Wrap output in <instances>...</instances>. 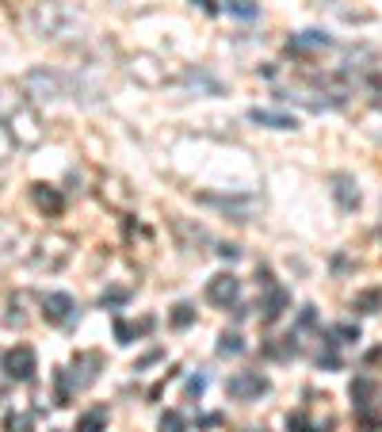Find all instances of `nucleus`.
<instances>
[{"label": "nucleus", "instance_id": "f257e3e1", "mask_svg": "<svg viewBox=\"0 0 382 432\" xmlns=\"http://www.w3.org/2000/svg\"><path fill=\"white\" fill-rule=\"evenodd\" d=\"M19 88L31 92L34 100H58V96H66V77L54 73V69H31L19 81Z\"/></svg>", "mask_w": 382, "mask_h": 432}, {"label": "nucleus", "instance_id": "f03ea898", "mask_svg": "<svg viewBox=\"0 0 382 432\" xmlns=\"http://www.w3.org/2000/svg\"><path fill=\"white\" fill-rule=\"evenodd\" d=\"M268 391H272V382L260 371H237V375L225 379V394H230L233 402H257V398H264Z\"/></svg>", "mask_w": 382, "mask_h": 432}, {"label": "nucleus", "instance_id": "7ed1b4c3", "mask_svg": "<svg viewBox=\"0 0 382 432\" xmlns=\"http://www.w3.org/2000/svg\"><path fill=\"white\" fill-rule=\"evenodd\" d=\"M8 134L19 141V146H39V141H42L39 115H34L27 104H16V108L8 111Z\"/></svg>", "mask_w": 382, "mask_h": 432}, {"label": "nucleus", "instance_id": "20e7f679", "mask_svg": "<svg viewBox=\"0 0 382 432\" xmlns=\"http://www.w3.org/2000/svg\"><path fill=\"white\" fill-rule=\"evenodd\" d=\"M237 291H241L237 275H233V272H218L214 279L207 283V302H210V306H230V302H237Z\"/></svg>", "mask_w": 382, "mask_h": 432}, {"label": "nucleus", "instance_id": "39448f33", "mask_svg": "<svg viewBox=\"0 0 382 432\" xmlns=\"http://www.w3.org/2000/svg\"><path fill=\"white\" fill-rule=\"evenodd\" d=\"M4 375H8V379L27 382V379L34 375V352L27 348V344H19V348L4 352Z\"/></svg>", "mask_w": 382, "mask_h": 432}, {"label": "nucleus", "instance_id": "423d86ee", "mask_svg": "<svg viewBox=\"0 0 382 432\" xmlns=\"http://www.w3.org/2000/svg\"><path fill=\"white\" fill-rule=\"evenodd\" d=\"M73 310H77V302H73V295H66V291H54V295L42 299V314L54 325H66L69 317H73Z\"/></svg>", "mask_w": 382, "mask_h": 432}, {"label": "nucleus", "instance_id": "0eeeda50", "mask_svg": "<svg viewBox=\"0 0 382 432\" xmlns=\"http://www.w3.org/2000/svg\"><path fill=\"white\" fill-rule=\"evenodd\" d=\"M264 302H260V310H264V322H275V317L283 314V306H287V291L283 287H275L272 283V275L264 272Z\"/></svg>", "mask_w": 382, "mask_h": 432}, {"label": "nucleus", "instance_id": "6e6552de", "mask_svg": "<svg viewBox=\"0 0 382 432\" xmlns=\"http://www.w3.org/2000/svg\"><path fill=\"white\" fill-rule=\"evenodd\" d=\"M321 46H332V39H329V35H321V31H302V35H294V39L287 42V54L302 58V54L321 50Z\"/></svg>", "mask_w": 382, "mask_h": 432}, {"label": "nucleus", "instance_id": "1a4fd4ad", "mask_svg": "<svg viewBox=\"0 0 382 432\" xmlns=\"http://www.w3.org/2000/svg\"><path fill=\"white\" fill-rule=\"evenodd\" d=\"M332 195H336V203H341L344 210H356L359 207V191H356V180L344 173L332 176Z\"/></svg>", "mask_w": 382, "mask_h": 432}, {"label": "nucleus", "instance_id": "9d476101", "mask_svg": "<svg viewBox=\"0 0 382 432\" xmlns=\"http://www.w3.org/2000/svg\"><path fill=\"white\" fill-rule=\"evenodd\" d=\"M249 119H252V123H260V126H272V130H294V126H299L291 115H279V111H260V108H252Z\"/></svg>", "mask_w": 382, "mask_h": 432}, {"label": "nucleus", "instance_id": "9b49d317", "mask_svg": "<svg viewBox=\"0 0 382 432\" xmlns=\"http://www.w3.org/2000/svg\"><path fill=\"white\" fill-rule=\"evenodd\" d=\"M73 364L81 367V379H77V386H88V382L96 379V367H100L103 360H100V352H81V356H77Z\"/></svg>", "mask_w": 382, "mask_h": 432}, {"label": "nucleus", "instance_id": "f8f14e48", "mask_svg": "<svg viewBox=\"0 0 382 432\" xmlns=\"http://www.w3.org/2000/svg\"><path fill=\"white\" fill-rule=\"evenodd\" d=\"M145 329H153V317H145L141 325H130V322H123V317H115V341L119 344H134V337L145 333Z\"/></svg>", "mask_w": 382, "mask_h": 432}, {"label": "nucleus", "instance_id": "ddd939ff", "mask_svg": "<svg viewBox=\"0 0 382 432\" xmlns=\"http://www.w3.org/2000/svg\"><path fill=\"white\" fill-rule=\"evenodd\" d=\"M77 432H108V409L103 406L88 409V413L77 421Z\"/></svg>", "mask_w": 382, "mask_h": 432}, {"label": "nucleus", "instance_id": "4468645a", "mask_svg": "<svg viewBox=\"0 0 382 432\" xmlns=\"http://www.w3.org/2000/svg\"><path fill=\"white\" fill-rule=\"evenodd\" d=\"M34 203L42 210H50V215H61V195L54 188H46V184H34Z\"/></svg>", "mask_w": 382, "mask_h": 432}, {"label": "nucleus", "instance_id": "2eb2a0df", "mask_svg": "<svg viewBox=\"0 0 382 432\" xmlns=\"http://www.w3.org/2000/svg\"><path fill=\"white\" fill-rule=\"evenodd\" d=\"M150 66H153V58H134V69H130V73L141 77L145 84H161V81H165V73H161V69H150Z\"/></svg>", "mask_w": 382, "mask_h": 432}, {"label": "nucleus", "instance_id": "dca6fc26", "mask_svg": "<svg viewBox=\"0 0 382 432\" xmlns=\"http://www.w3.org/2000/svg\"><path fill=\"white\" fill-rule=\"evenodd\" d=\"M191 322H195V306H188V302L172 306V314H168V325H172V329H188Z\"/></svg>", "mask_w": 382, "mask_h": 432}, {"label": "nucleus", "instance_id": "f3484780", "mask_svg": "<svg viewBox=\"0 0 382 432\" xmlns=\"http://www.w3.org/2000/svg\"><path fill=\"white\" fill-rule=\"evenodd\" d=\"M287 429H291V432H321V424L310 421L306 413H291V417H287Z\"/></svg>", "mask_w": 382, "mask_h": 432}, {"label": "nucleus", "instance_id": "a211bd4d", "mask_svg": "<svg viewBox=\"0 0 382 432\" xmlns=\"http://www.w3.org/2000/svg\"><path fill=\"white\" fill-rule=\"evenodd\" d=\"M218 352H222V356H241L245 344H241V337H237V333H222V344H218Z\"/></svg>", "mask_w": 382, "mask_h": 432}, {"label": "nucleus", "instance_id": "6ab92c4d", "mask_svg": "<svg viewBox=\"0 0 382 432\" xmlns=\"http://www.w3.org/2000/svg\"><path fill=\"white\" fill-rule=\"evenodd\" d=\"M225 8H230V16H241V19H252V16H260V8L252 4V0H230Z\"/></svg>", "mask_w": 382, "mask_h": 432}, {"label": "nucleus", "instance_id": "aec40b11", "mask_svg": "<svg viewBox=\"0 0 382 432\" xmlns=\"http://www.w3.org/2000/svg\"><path fill=\"white\" fill-rule=\"evenodd\" d=\"M356 306H359V310H363V314H374V310H379V306H382V291H379V287H374V291L359 295V299H356Z\"/></svg>", "mask_w": 382, "mask_h": 432}, {"label": "nucleus", "instance_id": "412c9836", "mask_svg": "<svg viewBox=\"0 0 382 432\" xmlns=\"http://www.w3.org/2000/svg\"><path fill=\"white\" fill-rule=\"evenodd\" d=\"M130 299V291H126V287H111V291H103V299H100V306H123V302Z\"/></svg>", "mask_w": 382, "mask_h": 432}, {"label": "nucleus", "instance_id": "4be33fe9", "mask_svg": "<svg viewBox=\"0 0 382 432\" xmlns=\"http://www.w3.org/2000/svg\"><path fill=\"white\" fill-rule=\"evenodd\" d=\"M161 432H183V417L176 413H161Z\"/></svg>", "mask_w": 382, "mask_h": 432}, {"label": "nucleus", "instance_id": "5701e85b", "mask_svg": "<svg viewBox=\"0 0 382 432\" xmlns=\"http://www.w3.org/2000/svg\"><path fill=\"white\" fill-rule=\"evenodd\" d=\"M4 429H8V432H27V429H31V417H8Z\"/></svg>", "mask_w": 382, "mask_h": 432}, {"label": "nucleus", "instance_id": "b1692460", "mask_svg": "<svg viewBox=\"0 0 382 432\" xmlns=\"http://www.w3.org/2000/svg\"><path fill=\"white\" fill-rule=\"evenodd\" d=\"M332 337H344V341H359V329L356 325H336V329H332ZM341 341V344H344Z\"/></svg>", "mask_w": 382, "mask_h": 432}, {"label": "nucleus", "instance_id": "393cba45", "mask_svg": "<svg viewBox=\"0 0 382 432\" xmlns=\"http://www.w3.org/2000/svg\"><path fill=\"white\" fill-rule=\"evenodd\" d=\"M203 391H207V379H203V375L188 382V398H195V394H203Z\"/></svg>", "mask_w": 382, "mask_h": 432}, {"label": "nucleus", "instance_id": "a878e982", "mask_svg": "<svg viewBox=\"0 0 382 432\" xmlns=\"http://www.w3.org/2000/svg\"><path fill=\"white\" fill-rule=\"evenodd\" d=\"M218 257H225V260H237L241 253H237V245H218Z\"/></svg>", "mask_w": 382, "mask_h": 432}, {"label": "nucleus", "instance_id": "bb28decb", "mask_svg": "<svg viewBox=\"0 0 382 432\" xmlns=\"http://www.w3.org/2000/svg\"><path fill=\"white\" fill-rule=\"evenodd\" d=\"M157 360H161V352H150V356L138 360V367H150V364H157ZM138 367H134V371H138Z\"/></svg>", "mask_w": 382, "mask_h": 432}, {"label": "nucleus", "instance_id": "cd10ccee", "mask_svg": "<svg viewBox=\"0 0 382 432\" xmlns=\"http://www.w3.org/2000/svg\"><path fill=\"white\" fill-rule=\"evenodd\" d=\"M195 4H203V12H210V16L218 12V4H214V0H195Z\"/></svg>", "mask_w": 382, "mask_h": 432}]
</instances>
